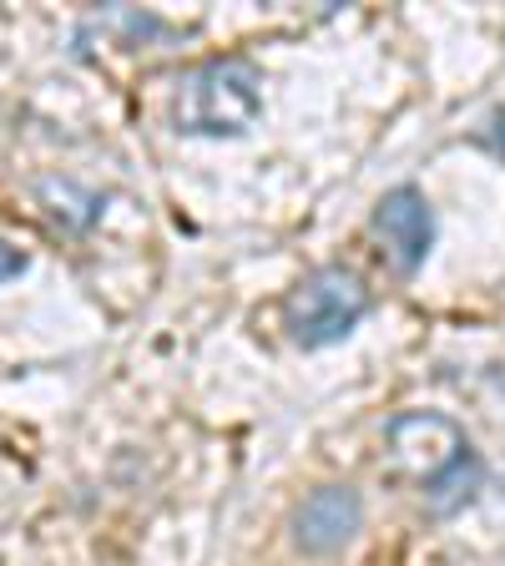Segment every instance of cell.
<instances>
[{
	"instance_id": "6",
	"label": "cell",
	"mask_w": 505,
	"mask_h": 566,
	"mask_svg": "<svg viewBox=\"0 0 505 566\" xmlns=\"http://www.w3.org/2000/svg\"><path fill=\"white\" fill-rule=\"evenodd\" d=\"M21 273H25V253L21 248H11V243H0V283L21 279Z\"/></svg>"
},
{
	"instance_id": "3",
	"label": "cell",
	"mask_w": 505,
	"mask_h": 566,
	"mask_svg": "<svg viewBox=\"0 0 505 566\" xmlns=\"http://www.w3.org/2000/svg\"><path fill=\"white\" fill-rule=\"evenodd\" d=\"M369 314V289L359 273L339 269H314L308 279L294 283V294L283 304V318H288V334L304 349H329V344L349 339L359 329V318Z\"/></svg>"
},
{
	"instance_id": "7",
	"label": "cell",
	"mask_w": 505,
	"mask_h": 566,
	"mask_svg": "<svg viewBox=\"0 0 505 566\" xmlns=\"http://www.w3.org/2000/svg\"><path fill=\"white\" fill-rule=\"evenodd\" d=\"M491 142H495V153L505 157V112H501V117L491 122Z\"/></svg>"
},
{
	"instance_id": "5",
	"label": "cell",
	"mask_w": 505,
	"mask_h": 566,
	"mask_svg": "<svg viewBox=\"0 0 505 566\" xmlns=\"http://www.w3.org/2000/svg\"><path fill=\"white\" fill-rule=\"evenodd\" d=\"M359 521H365V501L354 485H318L294 511V542L308 556H334L354 542Z\"/></svg>"
},
{
	"instance_id": "4",
	"label": "cell",
	"mask_w": 505,
	"mask_h": 566,
	"mask_svg": "<svg viewBox=\"0 0 505 566\" xmlns=\"http://www.w3.org/2000/svg\"><path fill=\"white\" fill-rule=\"evenodd\" d=\"M375 233L385 243L389 263L400 273H414L424 259H430V248H435V212L424 202L420 188H389L375 208Z\"/></svg>"
},
{
	"instance_id": "2",
	"label": "cell",
	"mask_w": 505,
	"mask_h": 566,
	"mask_svg": "<svg viewBox=\"0 0 505 566\" xmlns=\"http://www.w3.org/2000/svg\"><path fill=\"white\" fill-rule=\"evenodd\" d=\"M263 112V76L248 56H212L177 82L172 122L188 137H238Z\"/></svg>"
},
{
	"instance_id": "1",
	"label": "cell",
	"mask_w": 505,
	"mask_h": 566,
	"mask_svg": "<svg viewBox=\"0 0 505 566\" xmlns=\"http://www.w3.org/2000/svg\"><path fill=\"white\" fill-rule=\"evenodd\" d=\"M389 455H394L400 475H410L424 491V506L435 516L460 511L485 481V465L471 450L465 430L435 410H414L389 420Z\"/></svg>"
}]
</instances>
